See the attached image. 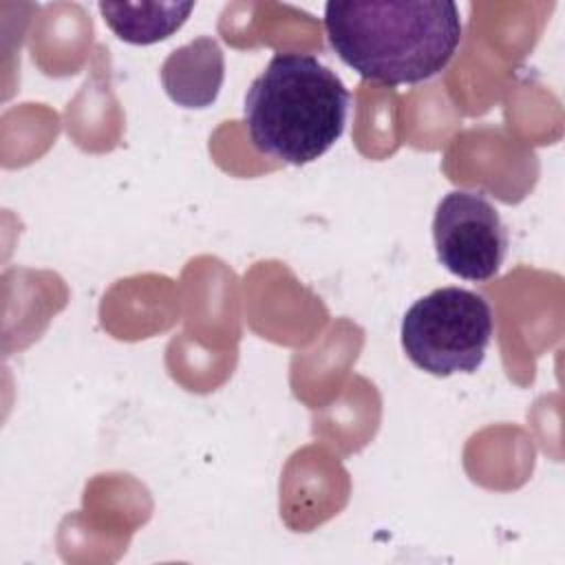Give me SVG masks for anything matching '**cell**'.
I'll use <instances>...</instances> for the list:
<instances>
[{
	"label": "cell",
	"mask_w": 565,
	"mask_h": 565,
	"mask_svg": "<svg viewBox=\"0 0 565 565\" xmlns=\"http://www.w3.org/2000/svg\"><path fill=\"white\" fill-rule=\"evenodd\" d=\"M490 302L463 287H441L415 300L402 318V349L422 371L448 377L475 373L492 340Z\"/></svg>",
	"instance_id": "3957f363"
},
{
	"label": "cell",
	"mask_w": 565,
	"mask_h": 565,
	"mask_svg": "<svg viewBox=\"0 0 565 565\" xmlns=\"http://www.w3.org/2000/svg\"><path fill=\"white\" fill-rule=\"evenodd\" d=\"M329 46L360 77L382 86L439 75L461 42L459 7L448 0L327 2Z\"/></svg>",
	"instance_id": "6da1fadb"
},
{
	"label": "cell",
	"mask_w": 565,
	"mask_h": 565,
	"mask_svg": "<svg viewBox=\"0 0 565 565\" xmlns=\"http://www.w3.org/2000/svg\"><path fill=\"white\" fill-rule=\"evenodd\" d=\"M108 29L128 44H154L179 31L194 2H99Z\"/></svg>",
	"instance_id": "8992f818"
},
{
	"label": "cell",
	"mask_w": 565,
	"mask_h": 565,
	"mask_svg": "<svg viewBox=\"0 0 565 565\" xmlns=\"http://www.w3.org/2000/svg\"><path fill=\"white\" fill-rule=\"evenodd\" d=\"M437 260L472 282L492 278L508 254V232L497 207L475 190H452L435 207Z\"/></svg>",
	"instance_id": "277c9868"
},
{
	"label": "cell",
	"mask_w": 565,
	"mask_h": 565,
	"mask_svg": "<svg viewBox=\"0 0 565 565\" xmlns=\"http://www.w3.org/2000/svg\"><path fill=\"white\" fill-rule=\"evenodd\" d=\"M225 60L218 42L201 35L172 51L161 66V82L168 97L183 108L210 106L223 84Z\"/></svg>",
	"instance_id": "5b68a950"
},
{
	"label": "cell",
	"mask_w": 565,
	"mask_h": 565,
	"mask_svg": "<svg viewBox=\"0 0 565 565\" xmlns=\"http://www.w3.org/2000/svg\"><path fill=\"white\" fill-rule=\"evenodd\" d=\"M351 93L309 53H276L245 93L243 119L252 146L276 161L307 166L344 132Z\"/></svg>",
	"instance_id": "7a4b0ae2"
}]
</instances>
